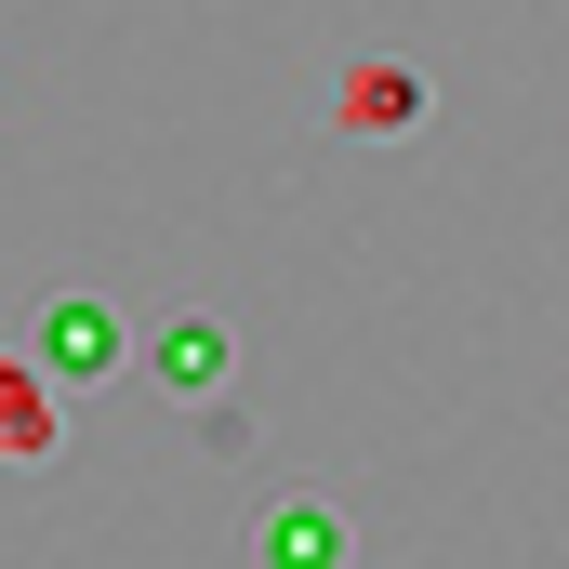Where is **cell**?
I'll use <instances>...</instances> for the list:
<instances>
[{"mask_svg": "<svg viewBox=\"0 0 569 569\" xmlns=\"http://www.w3.org/2000/svg\"><path fill=\"white\" fill-rule=\"evenodd\" d=\"M331 120H345V133H411V120H425V67H398V53L345 67V80H331Z\"/></svg>", "mask_w": 569, "mask_h": 569, "instance_id": "3957f363", "label": "cell"}, {"mask_svg": "<svg viewBox=\"0 0 569 569\" xmlns=\"http://www.w3.org/2000/svg\"><path fill=\"white\" fill-rule=\"evenodd\" d=\"M146 371H159L172 398H212V385L239 371V345H226L212 318H172V331H146Z\"/></svg>", "mask_w": 569, "mask_h": 569, "instance_id": "277c9868", "label": "cell"}, {"mask_svg": "<svg viewBox=\"0 0 569 569\" xmlns=\"http://www.w3.org/2000/svg\"><path fill=\"white\" fill-rule=\"evenodd\" d=\"M27 358H40L53 385H107V371L133 358V318H120L107 291H53V305L27 318Z\"/></svg>", "mask_w": 569, "mask_h": 569, "instance_id": "6da1fadb", "label": "cell"}, {"mask_svg": "<svg viewBox=\"0 0 569 569\" xmlns=\"http://www.w3.org/2000/svg\"><path fill=\"white\" fill-rule=\"evenodd\" d=\"M67 437V385L27 358V345H0V463H40Z\"/></svg>", "mask_w": 569, "mask_h": 569, "instance_id": "7a4b0ae2", "label": "cell"}]
</instances>
